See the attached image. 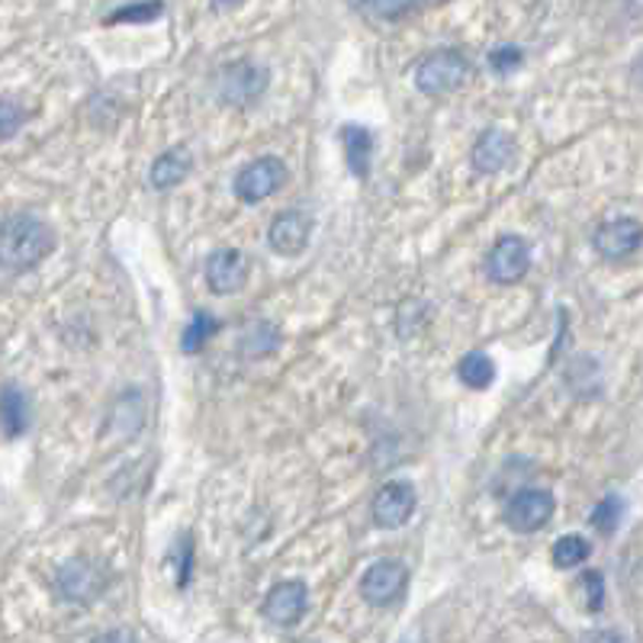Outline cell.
<instances>
[{
    "label": "cell",
    "mask_w": 643,
    "mask_h": 643,
    "mask_svg": "<svg viewBox=\"0 0 643 643\" xmlns=\"http://www.w3.org/2000/svg\"><path fill=\"white\" fill-rule=\"evenodd\" d=\"M55 248V235L36 216H10L0 238V258L10 270H30L42 265Z\"/></svg>",
    "instance_id": "cell-1"
},
{
    "label": "cell",
    "mask_w": 643,
    "mask_h": 643,
    "mask_svg": "<svg viewBox=\"0 0 643 643\" xmlns=\"http://www.w3.org/2000/svg\"><path fill=\"white\" fill-rule=\"evenodd\" d=\"M470 81V62L457 49H438L425 55L416 68V84L428 97H448Z\"/></svg>",
    "instance_id": "cell-2"
},
{
    "label": "cell",
    "mask_w": 643,
    "mask_h": 643,
    "mask_svg": "<svg viewBox=\"0 0 643 643\" xmlns=\"http://www.w3.org/2000/svg\"><path fill=\"white\" fill-rule=\"evenodd\" d=\"M270 75L265 65L258 62H232L219 75H216V94L226 107L245 110L251 104H258L265 97Z\"/></svg>",
    "instance_id": "cell-3"
},
{
    "label": "cell",
    "mask_w": 643,
    "mask_h": 643,
    "mask_svg": "<svg viewBox=\"0 0 643 643\" xmlns=\"http://www.w3.org/2000/svg\"><path fill=\"white\" fill-rule=\"evenodd\" d=\"M104 589H107V569L100 567L97 560H87V557L68 560L55 576L58 599L72 602V606H90Z\"/></svg>",
    "instance_id": "cell-4"
},
{
    "label": "cell",
    "mask_w": 643,
    "mask_h": 643,
    "mask_svg": "<svg viewBox=\"0 0 643 643\" xmlns=\"http://www.w3.org/2000/svg\"><path fill=\"white\" fill-rule=\"evenodd\" d=\"M283 181H287V164L274 154H265V158L248 161L235 174V196L242 203H261L274 190L283 187Z\"/></svg>",
    "instance_id": "cell-5"
},
{
    "label": "cell",
    "mask_w": 643,
    "mask_h": 643,
    "mask_svg": "<svg viewBox=\"0 0 643 643\" xmlns=\"http://www.w3.org/2000/svg\"><path fill=\"white\" fill-rule=\"evenodd\" d=\"M406 586H409V569L403 567L399 560H379L364 572L361 596L374 608H386L396 606L406 596Z\"/></svg>",
    "instance_id": "cell-6"
},
{
    "label": "cell",
    "mask_w": 643,
    "mask_h": 643,
    "mask_svg": "<svg viewBox=\"0 0 643 643\" xmlns=\"http://www.w3.org/2000/svg\"><path fill=\"white\" fill-rule=\"evenodd\" d=\"M531 267V245L522 235H502L495 245L490 248V258H486V274L490 280L508 287V283H518Z\"/></svg>",
    "instance_id": "cell-7"
},
{
    "label": "cell",
    "mask_w": 643,
    "mask_h": 643,
    "mask_svg": "<svg viewBox=\"0 0 643 643\" xmlns=\"http://www.w3.org/2000/svg\"><path fill=\"white\" fill-rule=\"evenodd\" d=\"M557 512V502L547 490H522L505 508V525L518 534H534L540 531Z\"/></svg>",
    "instance_id": "cell-8"
},
{
    "label": "cell",
    "mask_w": 643,
    "mask_h": 643,
    "mask_svg": "<svg viewBox=\"0 0 643 643\" xmlns=\"http://www.w3.org/2000/svg\"><path fill=\"white\" fill-rule=\"evenodd\" d=\"M596 251L608 258V261H624L631 258L643 245V226L631 216H618V219H606L602 226L596 228L592 235Z\"/></svg>",
    "instance_id": "cell-9"
},
{
    "label": "cell",
    "mask_w": 643,
    "mask_h": 643,
    "mask_svg": "<svg viewBox=\"0 0 643 643\" xmlns=\"http://www.w3.org/2000/svg\"><path fill=\"white\" fill-rule=\"evenodd\" d=\"M309 608V589L300 579H287V582H277L265 599V618L277 628H293L300 624Z\"/></svg>",
    "instance_id": "cell-10"
},
{
    "label": "cell",
    "mask_w": 643,
    "mask_h": 643,
    "mask_svg": "<svg viewBox=\"0 0 643 643\" xmlns=\"http://www.w3.org/2000/svg\"><path fill=\"white\" fill-rule=\"evenodd\" d=\"M371 512H374V522H377L379 528H403L412 518V512H416V490L409 483H386L374 495Z\"/></svg>",
    "instance_id": "cell-11"
},
{
    "label": "cell",
    "mask_w": 643,
    "mask_h": 643,
    "mask_svg": "<svg viewBox=\"0 0 643 643\" xmlns=\"http://www.w3.org/2000/svg\"><path fill=\"white\" fill-rule=\"evenodd\" d=\"M309 235H312V219L300 213V210H287L280 213L270 228H267V242L277 255L283 258H297L303 255L306 245H309Z\"/></svg>",
    "instance_id": "cell-12"
},
{
    "label": "cell",
    "mask_w": 643,
    "mask_h": 643,
    "mask_svg": "<svg viewBox=\"0 0 643 643\" xmlns=\"http://www.w3.org/2000/svg\"><path fill=\"white\" fill-rule=\"evenodd\" d=\"M206 283L213 293H238L248 283V258L238 248H216L206 261Z\"/></svg>",
    "instance_id": "cell-13"
},
{
    "label": "cell",
    "mask_w": 643,
    "mask_h": 643,
    "mask_svg": "<svg viewBox=\"0 0 643 643\" xmlns=\"http://www.w3.org/2000/svg\"><path fill=\"white\" fill-rule=\"evenodd\" d=\"M515 158V139L505 129H486L473 146V168L480 174H495Z\"/></svg>",
    "instance_id": "cell-14"
},
{
    "label": "cell",
    "mask_w": 643,
    "mask_h": 643,
    "mask_svg": "<svg viewBox=\"0 0 643 643\" xmlns=\"http://www.w3.org/2000/svg\"><path fill=\"white\" fill-rule=\"evenodd\" d=\"M190 171H193V152L187 146H178V149L154 158L149 181H152L154 190H171L178 187L181 181H187Z\"/></svg>",
    "instance_id": "cell-15"
},
{
    "label": "cell",
    "mask_w": 643,
    "mask_h": 643,
    "mask_svg": "<svg viewBox=\"0 0 643 643\" xmlns=\"http://www.w3.org/2000/svg\"><path fill=\"white\" fill-rule=\"evenodd\" d=\"M341 142H344V158L354 178H367L371 174V161H374V136L364 126H344L341 129Z\"/></svg>",
    "instance_id": "cell-16"
},
{
    "label": "cell",
    "mask_w": 643,
    "mask_h": 643,
    "mask_svg": "<svg viewBox=\"0 0 643 643\" xmlns=\"http://www.w3.org/2000/svg\"><path fill=\"white\" fill-rule=\"evenodd\" d=\"M277 344H280V332H277V325L267 322V319L248 322L245 332H242V351H245L248 357H267L270 351H277Z\"/></svg>",
    "instance_id": "cell-17"
},
{
    "label": "cell",
    "mask_w": 643,
    "mask_h": 643,
    "mask_svg": "<svg viewBox=\"0 0 643 643\" xmlns=\"http://www.w3.org/2000/svg\"><path fill=\"white\" fill-rule=\"evenodd\" d=\"M457 377H460L463 386H470V389H486V386H492V379H495V364H492L483 351H470V354L460 357Z\"/></svg>",
    "instance_id": "cell-18"
},
{
    "label": "cell",
    "mask_w": 643,
    "mask_h": 643,
    "mask_svg": "<svg viewBox=\"0 0 643 643\" xmlns=\"http://www.w3.org/2000/svg\"><path fill=\"white\" fill-rule=\"evenodd\" d=\"M3 428H7L10 441L20 438L30 428V403H26V396L17 386L3 389Z\"/></svg>",
    "instance_id": "cell-19"
},
{
    "label": "cell",
    "mask_w": 643,
    "mask_h": 643,
    "mask_svg": "<svg viewBox=\"0 0 643 643\" xmlns=\"http://www.w3.org/2000/svg\"><path fill=\"white\" fill-rule=\"evenodd\" d=\"M589 554H592V547H589V540H586V537H579V534H567V537H560V540L554 544V567H560V569L579 567V564H586V560H589Z\"/></svg>",
    "instance_id": "cell-20"
},
{
    "label": "cell",
    "mask_w": 643,
    "mask_h": 643,
    "mask_svg": "<svg viewBox=\"0 0 643 643\" xmlns=\"http://www.w3.org/2000/svg\"><path fill=\"white\" fill-rule=\"evenodd\" d=\"M216 332H219V322H216L213 315H206V312H196V315H193V322L184 329V339H181V344H184V351H187V354H196V351H203V347H206V341L213 339Z\"/></svg>",
    "instance_id": "cell-21"
},
{
    "label": "cell",
    "mask_w": 643,
    "mask_h": 643,
    "mask_svg": "<svg viewBox=\"0 0 643 643\" xmlns=\"http://www.w3.org/2000/svg\"><path fill=\"white\" fill-rule=\"evenodd\" d=\"M618 522H621V499L618 495H606L592 508V515H589V525L596 531H602V534H611V531L618 528Z\"/></svg>",
    "instance_id": "cell-22"
},
{
    "label": "cell",
    "mask_w": 643,
    "mask_h": 643,
    "mask_svg": "<svg viewBox=\"0 0 643 643\" xmlns=\"http://www.w3.org/2000/svg\"><path fill=\"white\" fill-rule=\"evenodd\" d=\"M418 3L421 0H361V7L371 17H377V20H399V17H406Z\"/></svg>",
    "instance_id": "cell-23"
},
{
    "label": "cell",
    "mask_w": 643,
    "mask_h": 643,
    "mask_svg": "<svg viewBox=\"0 0 643 643\" xmlns=\"http://www.w3.org/2000/svg\"><path fill=\"white\" fill-rule=\"evenodd\" d=\"M161 3L149 0V3H136V7H126V10H116L110 17V23H146V20H158L161 17Z\"/></svg>",
    "instance_id": "cell-24"
},
{
    "label": "cell",
    "mask_w": 643,
    "mask_h": 643,
    "mask_svg": "<svg viewBox=\"0 0 643 643\" xmlns=\"http://www.w3.org/2000/svg\"><path fill=\"white\" fill-rule=\"evenodd\" d=\"M579 586H582V592H586V611H602L606 606V582H602V572H586L582 579H579Z\"/></svg>",
    "instance_id": "cell-25"
},
{
    "label": "cell",
    "mask_w": 643,
    "mask_h": 643,
    "mask_svg": "<svg viewBox=\"0 0 643 643\" xmlns=\"http://www.w3.org/2000/svg\"><path fill=\"white\" fill-rule=\"evenodd\" d=\"M518 65H522V49H515V45H502V49L490 52V68L495 75H512Z\"/></svg>",
    "instance_id": "cell-26"
},
{
    "label": "cell",
    "mask_w": 643,
    "mask_h": 643,
    "mask_svg": "<svg viewBox=\"0 0 643 643\" xmlns=\"http://www.w3.org/2000/svg\"><path fill=\"white\" fill-rule=\"evenodd\" d=\"M20 122H23L20 107L13 100H3V107H0V139H13L17 129H20Z\"/></svg>",
    "instance_id": "cell-27"
},
{
    "label": "cell",
    "mask_w": 643,
    "mask_h": 643,
    "mask_svg": "<svg viewBox=\"0 0 643 643\" xmlns=\"http://www.w3.org/2000/svg\"><path fill=\"white\" fill-rule=\"evenodd\" d=\"M582 643H624V637L614 634V631H592V634H586Z\"/></svg>",
    "instance_id": "cell-28"
},
{
    "label": "cell",
    "mask_w": 643,
    "mask_h": 643,
    "mask_svg": "<svg viewBox=\"0 0 643 643\" xmlns=\"http://www.w3.org/2000/svg\"><path fill=\"white\" fill-rule=\"evenodd\" d=\"M90 643H136V641H132V634H129V631H107V634L94 637Z\"/></svg>",
    "instance_id": "cell-29"
},
{
    "label": "cell",
    "mask_w": 643,
    "mask_h": 643,
    "mask_svg": "<svg viewBox=\"0 0 643 643\" xmlns=\"http://www.w3.org/2000/svg\"><path fill=\"white\" fill-rule=\"evenodd\" d=\"M634 84L643 87V62H637V68H634Z\"/></svg>",
    "instance_id": "cell-30"
},
{
    "label": "cell",
    "mask_w": 643,
    "mask_h": 643,
    "mask_svg": "<svg viewBox=\"0 0 643 643\" xmlns=\"http://www.w3.org/2000/svg\"><path fill=\"white\" fill-rule=\"evenodd\" d=\"M216 3H219V7H238L242 0H216Z\"/></svg>",
    "instance_id": "cell-31"
},
{
    "label": "cell",
    "mask_w": 643,
    "mask_h": 643,
    "mask_svg": "<svg viewBox=\"0 0 643 643\" xmlns=\"http://www.w3.org/2000/svg\"><path fill=\"white\" fill-rule=\"evenodd\" d=\"M631 7H637V10H641V7H643V0H631Z\"/></svg>",
    "instance_id": "cell-32"
}]
</instances>
